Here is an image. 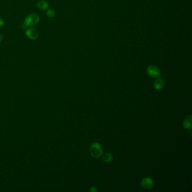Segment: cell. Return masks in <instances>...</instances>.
<instances>
[{
  "instance_id": "13",
  "label": "cell",
  "mask_w": 192,
  "mask_h": 192,
  "mask_svg": "<svg viewBox=\"0 0 192 192\" xmlns=\"http://www.w3.org/2000/svg\"><path fill=\"white\" fill-rule=\"evenodd\" d=\"M3 38H4V36H3L2 34L0 32V42H1L2 41Z\"/></svg>"
},
{
  "instance_id": "7",
  "label": "cell",
  "mask_w": 192,
  "mask_h": 192,
  "mask_svg": "<svg viewBox=\"0 0 192 192\" xmlns=\"http://www.w3.org/2000/svg\"><path fill=\"white\" fill-rule=\"evenodd\" d=\"M192 117L191 115L187 117L183 122V126L185 129L190 130L192 128Z\"/></svg>"
},
{
  "instance_id": "10",
  "label": "cell",
  "mask_w": 192,
  "mask_h": 192,
  "mask_svg": "<svg viewBox=\"0 0 192 192\" xmlns=\"http://www.w3.org/2000/svg\"><path fill=\"white\" fill-rule=\"evenodd\" d=\"M46 15L49 18H52L55 16V11L52 9H48L46 11Z\"/></svg>"
},
{
  "instance_id": "11",
  "label": "cell",
  "mask_w": 192,
  "mask_h": 192,
  "mask_svg": "<svg viewBox=\"0 0 192 192\" xmlns=\"http://www.w3.org/2000/svg\"><path fill=\"white\" fill-rule=\"evenodd\" d=\"M5 24V21L3 19L0 18V27L4 26V25Z\"/></svg>"
},
{
  "instance_id": "1",
  "label": "cell",
  "mask_w": 192,
  "mask_h": 192,
  "mask_svg": "<svg viewBox=\"0 0 192 192\" xmlns=\"http://www.w3.org/2000/svg\"><path fill=\"white\" fill-rule=\"evenodd\" d=\"M90 154L92 157L95 158H100L103 155V150L100 144L98 142H94L90 147Z\"/></svg>"
},
{
  "instance_id": "9",
  "label": "cell",
  "mask_w": 192,
  "mask_h": 192,
  "mask_svg": "<svg viewBox=\"0 0 192 192\" xmlns=\"http://www.w3.org/2000/svg\"><path fill=\"white\" fill-rule=\"evenodd\" d=\"M102 160L106 163L110 162L113 160V156L110 153H106L104 155H102Z\"/></svg>"
},
{
  "instance_id": "6",
  "label": "cell",
  "mask_w": 192,
  "mask_h": 192,
  "mask_svg": "<svg viewBox=\"0 0 192 192\" xmlns=\"http://www.w3.org/2000/svg\"><path fill=\"white\" fill-rule=\"evenodd\" d=\"M37 6L38 9L41 11H45L49 9V3L45 0H41L38 2Z\"/></svg>"
},
{
  "instance_id": "8",
  "label": "cell",
  "mask_w": 192,
  "mask_h": 192,
  "mask_svg": "<svg viewBox=\"0 0 192 192\" xmlns=\"http://www.w3.org/2000/svg\"><path fill=\"white\" fill-rule=\"evenodd\" d=\"M154 87L157 90H162L165 87V82L162 79L158 78L154 82Z\"/></svg>"
},
{
  "instance_id": "4",
  "label": "cell",
  "mask_w": 192,
  "mask_h": 192,
  "mask_svg": "<svg viewBox=\"0 0 192 192\" xmlns=\"http://www.w3.org/2000/svg\"><path fill=\"white\" fill-rule=\"evenodd\" d=\"M26 35L30 40H35L39 36V33L36 29L33 28H29L26 32Z\"/></svg>"
},
{
  "instance_id": "12",
  "label": "cell",
  "mask_w": 192,
  "mask_h": 192,
  "mask_svg": "<svg viewBox=\"0 0 192 192\" xmlns=\"http://www.w3.org/2000/svg\"><path fill=\"white\" fill-rule=\"evenodd\" d=\"M90 191L93 192H97V191H98V189H97L95 187H91V188H90Z\"/></svg>"
},
{
  "instance_id": "3",
  "label": "cell",
  "mask_w": 192,
  "mask_h": 192,
  "mask_svg": "<svg viewBox=\"0 0 192 192\" xmlns=\"http://www.w3.org/2000/svg\"><path fill=\"white\" fill-rule=\"evenodd\" d=\"M147 72L148 74L153 78H158L160 77V71L159 69L155 65H150L147 69Z\"/></svg>"
},
{
  "instance_id": "2",
  "label": "cell",
  "mask_w": 192,
  "mask_h": 192,
  "mask_svg": "<svg viewBox=\"0 0 192 192\" xmlns=\"http://www.w3.org/2000/svg\"><path fill=\"white\" fill-rule=\"evenodd\" d=\"M40 21V18L38 15L35 13L29 14L26 16L24 24L26 27H30L38 24Z\"/></svg>"
},
{
  "instance_id": "5",
  "label": "cell",
  "mask_w": 192,
  "mask_h": 192,
  "mask_svg": "<svg viewBox=\"0 0 192 192\" xmlns=\"http://www.w3.org/2000/svg\"><path fill=\"white\" fill-rule=\"evenodd\" d=\"M154 185V182L152 178H142L141 182V186L142 188L149 190L152 189Z\"/></svg>"
}]
</instances>
